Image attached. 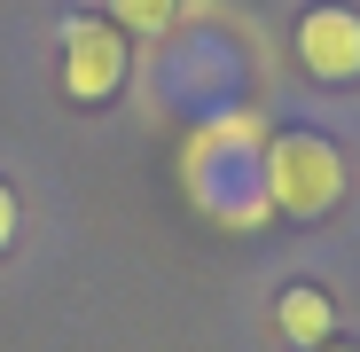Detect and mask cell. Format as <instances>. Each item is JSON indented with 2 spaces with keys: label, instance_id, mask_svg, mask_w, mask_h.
Returning <instances> with one entry per match:
<instances>
[{
  "label": "cell",
  "instance_id": "1",
  "mask_svg": "<svg viewBox=\"0 0 360 352\" xmlns=\"http://www.w3.org/2000/svg\"><path fill=\"white\" fill-rule=\"evenodd\" d=\"M188 188L219 227H259L266 204V133L243 110H204V126L188 141Z\"/></svg>",
  "mask_w": 360,
  "mask_h": 352
},
{
  "label": "cell",
  "instance_id": "2",
  "mask_svg": "<svg viewBox=\"0 0 360 352\" xmlns=\"http://www.w3.org/2000/svg\"><path fill=\"white\" fill-rule=\"evenodd\" d=\"M266 204L297 227H314L345 204V157L329 133H306V126H290L266 141Z\"/></svg>",
  "mask_w": 360,
  "mask_h": 352
},
{
  "label": "cell",
  "instance_id": "3",
  "mask_svg": "<svg viewBox=\"0 0 360 352\" xmlns=\"http://www.w3.org/2000/svg\"><path fill=\"white\" fill-rule=\"evenodd\" d=\"M63 94L71 102H110L117 86H126V71H134V39L117 32L110 16H63Z\"/></svg>",
  "mask_w": 360,
  "mask_h": 352
},
{
  "label": "cell",
  "instance_id": "4",
  "mask_svg": "<svg viewBox=\"0 0 360 352\" xmlns=\"http://www.w3.org/2000/svg\"><path fill=\"white\" fill-rule=\"evenodd\" d=\"M290 63L306 79H321V86H352L360 79V8L314 0V8L290 24Z\"/></svg>",
  "mask_w": 360,
  "mask_h": 352
},
{
  "label": "cell",
  "instance_id": "5",
  "mask_svg": "<svg viewBox=\"0 0 360 352\" xmlns=\"http://www.w3.org/2000/svg\"><path fill=\"white\" fill-rule=\"evenodd\" d=\"M274 337L290 352H321L337 337V298H329L321 282H290L282 298H274Z\"/></svg>",
  "mask_w": 360,
  "mask_h": 352
},
{
  "label": "cell",
  "instance_id": "6",
  "mask_svg": "<svg viewBox=\"0 0 360 352\" xmlns=\"http://www.w3.org/2000/svg\"><path fill=\"white\" fill-rule=\"evenodd\" d=\"M102 16L126 32V39H165V32H172V16H180V0H110Z\"/></svg>",
  "mask_w": 360,
  "mask_h": 352
},
{
  "label": "cell",
  "instance_id": "7",
  "mask_svg": "<svg viewBox=\"0 0 360 352\" xmlns=\"http://www.w3.org/2000/svg\"><path fill=\"white\" fill-rule=\"evenodd\" d=\"M16 227H24V211H16V188H8V181H0V251H8V243H16Z\"/></svg>",
  "mask_w": 360,
  "mask_h": 352
},
{
  "label": "cell",
  "instance_id": "8",
  "mask_svg": "<svg viewBox=\"0 0 360 352\" xmlns=\"http://www.w3.org/2000/svg\"><path fill=\"white\" fill-rule=\"evenodd\" d=\"M321 352H360V344H345V337H329V344H321Z\"/></svg>",
  "mask_w": 360,
  "mask_h": 352
}]
</instances>
